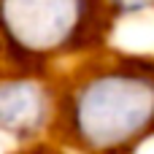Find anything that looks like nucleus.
Instances as JSON below:
<instances>
[{"instance_id":"4","label":"nucleus","mask_w":154,"mask_h":154,"mask_svg":"<svg viewBox=\"0 0 154 154\" xmlns=\"http://www.w3.org/2000/svg\"><path fill=\"white\" fill-rule=\"evenodd\" d=\"M111 8L125 11V14H135V11H146L149 5H154V0H108Z\"/></svg>"},{"instance_id":"2","label":"nucleus","mask_w":154,"mask_h":154,"mask_svg":"<svg viewBox=\"0 0 154 154\" xmlns=\"http://www.w3.org/2000/svg\"><path fill=\"white\" fill-rule=\"evenodd\" d=\"M108 0H0V51L41 68L87 51L108 30Z\"/></svg>"},{"instance_id":"1","label":"nucleus","mask_w":154,"mask_h":154,"mask_svg":"<svg viewBox=\"0 0 154 154\" xmlns=\"http://www.w3.org/2000/svg\"><path fill=\"white\" fill-rule=\"evenodd\" d=\"M54 125L79 154H133L154 138V62L122 57L84 68L57 97Z\"/></svg>"},{"instance_id":"3","label":"nucleus","mask_w":154,"mask_h":154,"mask_svg":"<svg viewBox=\"0 0 154 154\" xmlns=\"http://www.w3.org/2000/svg\"><path fill=\"white\" fill-rule=\"evenodd\" d=\"M57 97L38 76L19 73L0 81V133L30 141L54 125Z\"/></svg>"}]
</instances>
